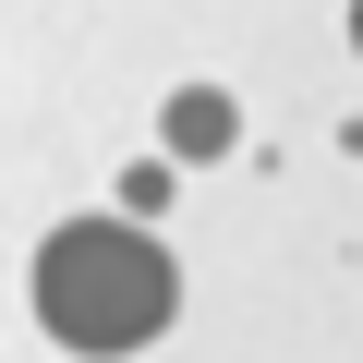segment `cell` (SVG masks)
Instances as JSON below:
<instances>
[{"label": "cell", "instance_id": "cell-4", "mask_svg": "<svg viewBox=\"0 0 363 363\" xmlns=\"http://www.w3.org/2000/svg\"><path fill=\"white\" fill-rule=\"evenodd\" d=\"M351 49H363V0H351Z\"/></svg>", "mask_w": 363, "mask_h": 363}, {"label": "cell", "instance_id": "cell-2", "mask_svg": "<svg viewBox=\"0 0 363 363\" xmlns=\"http://www.w3.org/2000/svg\"><path fill=\"white\" fill-rule=\"evenodd\" d=\"M230 133H242V121H230L218 85H182V97H169V157H218Z\"/></svg>", "mask_w": 363, "mask_h": 363}, {"label": "cell", "instance_id": "cell-1", "mask_svg": "<svg viewBox=\"0 0 363 363\" xmlns=\"http://www.w3.org/2000/svg\"><path fill=\"white\" fill-rule=\"evenodd\" d=\"M169 315H182V267L157 255V230H133V218H61V230L37 242V327H49L61 351L121 363V351H145Z\"/></svg>", "mask_w": 363, "mask_h": 363}, {"label": "cell", "instance_id": "cell-3", "mask_svg": "<svg viewBox=\"0 0 363 363\" xmlns=\"http://www.w3.org/2000/svg\"><path fill=\"white\" fill-rule=\"evenodd\" d=\"M121 206H133V218H169V169H157V157L121 169Z\"/></svg>", "mask_w": 363, "mask_h": 363}]
</instances>
